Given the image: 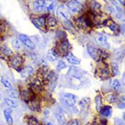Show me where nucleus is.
I'll return each mask as SVG.
<instances>
[{"label":"nucleus","instance_id":"nucleus-1","mask_svg":"<svg viewBox=\"0 0 125 125\" xmlns=\"http://www.w3.org/2000/svg\"><path fill=\"white\" fill-rule=\"evenodd\" d=\"M57 15L60 21L64 27L68 28H70V26H71V22H70L71 16L66 9L62 6H60L57 10Z\"/></svg>","mask_w":125,"mask_h":125},{"label":"nucleus","instance_id":"nucleus-2","mask_svg":"<svg viewBox=\"0 0 125 125\" xmlns=\"http://www.w3.org/2000/svg\"><path fill=\"white\" fill-rule=\"evenodd\" d=\"M62 101L64 102L66 105L69 107L74 106L77 103L78 98L76 95L71 93H64L62 97Z\"/></svg>","mask_w":125,"mask_h":125},{"label":"nucleus","instance_id":"nucleus-3","mask_svg":"<svg viewBox=\"0 0 125 125\" xmlns=\"http://www.w3.org/2000/svg\"><path fill=\"white\" fill-rule=\"evenodd\" d=\"M66 7L70 11L73 13H79L82 9V4L76 0H71L66 4Z\"/></svg>","mask_w":125,"mask_h":125},{"label":"nucleus","instance_id":"nucleus-4","mask_svg":"<svg viewBox=\"0 0 125 125\" xmlns=\"http://www.w3.org/2000/svg\"><path fill=\"white\" fill-rule=\"evenodd\" d=\"M87 50H88V52L90 56L93 60L96 61L100 60L101 55V51L99 49L91 45H88L87 46Z\"/></svg>","mask_w":125,"mask_h":125},{"label":"nucleus","instance_id":"nucleus-5","mask_svg":"<svg viewBox=\"0 0 125 125\" xmlns=\"http://www.w3.org/2000/svg\"><path fill=\"white\" fill-rule=\"evenodd\" d=\"M68 75L71 78L80 80L83 76V73L81 69L75 66H71L68 71Z\"/></svg>","mask_w":125,"mask_h":125},{"label":"nucleus","instance_id":"nucleus-6","mask_svg":"<svg viewBox=\"0 0 125 125\" xmlns=\"http://www.w3.org/2000/svg\"><path fill=\"white\" fill-rule=\"evenodd\" d=\"M94 40H95L97 44L100 45V46L105 48H109V45H108V43L107 42L106 37L103 34H101V33L96 34L95 37H94Z\"/></svg>","mask_w":125,"mask_h":125},{"label":"nucleus","instance_id":"nucleus-7","mask_svg":"<svg viewBox=\"0 0 125 125\" xmlns=\"http://www.w3.org/2000/svg\"><path fill=\"white\" fill-rule=\"evenodd\" d=\"M19 38H20V41H21L23 44H24L26 46L28 47V48L31 49V50H35V44H34V43L31 41V39L28 36L25 35V34H20Z\"/></svg>","mask_w":125,"mask_h":125},{"label":"nucleus","instance_id":"nucleus-8","mask_svg":"<svg viewBox=\"0 0 125 125\" xmlns=\"http://www.w3.org/2000/svg\"><path fill=\"white\" fill-rule=\"evenodd\" d=\"M43 5H44V11H50L54 10L56 2L54 0H43Z\"/></svg>","mask_w":125,"mask_h":125},{"label":"nucleus","instance_id":"nucleus-9","mask_svg":"<svg viewBox=\"0 0 125 125\" xmlns=\"http://www.w3.org/2000/svg\"><path fill=\"white\" fill-rule=\"evenodd\" d=\"M13 112L11 108H6L4 110V115L5 119L8 125H12L13 124V119L11 116V113Z\"/></svg>","mask_w":125,"mask_h":125},{"label":"nucleus","instance_id":"nucleus-10","mask_svg":"<svg viewBox=\"0 0 125 125\" xmlns=\"http://www.w3.org/2000/svg\"><path fill=\"white\" fill-rule=\"evenodd\" d=\"M67 61L71 64H74V65H77V64H80V60L77 57H76L74 54H73L72 53H69L67 54L66 56Z\"/></svg>","mask_w":125,"mask_h":125},{"label":"nucleus","instance_id":"nucleus-11","mask_svg":"<svg viewBox=\"0 0 125 125\" xmlns=\"http://www.w3.org/2000/svg\"><path fill=\"white\" fill-rule=\"evenodd\" d=\"M100 113L101 115L106 117H109L111 115L112 109L110 106H103L101 107L100 109Z\"/></svg>","mask_w":125,"mask_h":125},{"label":"nucleus","instance_id":"nucleus-12","mask_svg":"<svg viewBox=\"0 0 125 125\" xmlns=\"http://www.w3.org/2000/svg\"><path fill=\"white\" fill-rule=\"evenodd\" d=\"M34 10L38 11H44V5H43V0H37L34 3Z\"/></svg>","mask_w":125,"mask_h":125},{"label":"nucleus","instance_id":"nucleus-13","mask_svg":"<svg viewBox=\"0 0 125 125\" xmlns=\"http://www.w3.org/2000/svg\"><path fill=\"white\" fill-rule=\"evenodd\" d=\"M47 58L50 61H54L58 59V54L54 50H50L47 54Z\"/></svg>","mask_w":125,"mask_h":125},{"label":"nucleus","instance_id":"nucleus-14","mask_svg":"<svg viewBox=\"0 0 125 125\" xmlns=\"http://www.w3.org/2000/svg\"><path fill=\"white\" fill-rule=\"evenodd\" d=\"M33 21L36 25L40 28L44 27V24H45V19L43 17L33 19Z\"/></svg>","mask_w":125,"mask_h":125},{"label":"nucleus","instance_id":"nucleus-15","mask_svg":"<svg viewBox=\"0 0 125 125\" xmlns=\"http://www.w3.org/2000/svg\"><path fill=\"white\" fill-rule=\"evenodd\" d=\"M90 99L89 98H84L80 102V106L82 109L87 108L90 104Z\"/></svg>","mask_w":125,"mask_h":125},{"label":"nucleus","instance_id":"nucleus-16","mask_svg":"<svg viewBox=\"0 0 125 125\" xmlns=\"http://www.w3.org/2000/svg\"><path fill=\"white\" fill-rule=\"evenodd\" d=\"M1 81L2 84L6 87V88H8V90H13V85L11 84V83L10 82L9 80L6 79L4 77H1Z\"/></svg>","mask_w":125,"mask_h":125},{"label":"nucleus","instance_id":"nucleus-17","mask_svg":"<svg viewBox=\"0 0 125 125\" xmlns=\"http://www.w3.org/2000/svg\"><path fill=\"white\" fill-rule=\"evenodd\" d=\"M22 63V58L21 56H16L13 59L12 64L14 68H18Z\"/></svg>","mask_w":125,"mask_h":125},{"label":"nucleus","instance_id":"nucleus-18","mask_svg":"<svg viewBox=\"0 0 125 125\" xmlns=\"http://www.w3.org/2000/svg\"><path fill=\"white\" fill-rule=\"evenodd\" d=\"M106 26H108L109 28L111 29V30H112L113 31H114V32H116V31H118V29H119L118 26L114 21H108Z\"/></svg>","mask_w":125,"mask_h":125},{"label":"nucleus","instance_id":"nucleus-19","mask_svg":"<svg viewBox=\"0 0 125 125\" xmlns=\"http://www.w3.org/2000/svg\"><path fill=\"white\" fill-rule=\"evenodd\" d=\"M4 101L7 105H8L9 106L11 107V108H16L18 106V104L16 103V101H14V100H11V99H10V98H5L4 99Z\"/></svg>","mask_w":125,"mask_h":125},{"label":"nucleus","instance_id":"nucleus-20","mask_svg":"<svg viewBox=\"0 0 125 125\" xmlns=\"http://www.w3.org/2000/svg\"><path fill=\"white\" fill-rule=\"evenodd\" d=\"M60 51L61 53H63L64 54H67V52L68 51V42H63L60 46Z\"/></svg>","mask_w":125,"mask_h":125},{"label":"nucleus","instance_id":"nucleus-21","mask_svg":"<svg viewBox=\"0 0 125 125\" xmlns=\"http://www.w3.org/2000/svg\"><path fill=\"white\" fill-rule=\"evenodd\" d=\"M47 24H48L49 26L50 27H54L57 24V21L54 17L50 16L47 20Z\"/></svg>","mask_w":125,"mask_h":125},{"label":"nucleus","instance_id":"nucleus-22","mask_svg":"<svg viewBox=\"0 0 125 125\" xmlns=\"http://www.w3.org/2000/svg\"><path fill=\"white\" fill-rule=\"evenodd\" d=\"M33 72V69L30 66L26 67L23 71V75L25 77H27L31 74Z\"/></svg>","mask_w":125,"mask_h":125},{"label":"nucleus","instance_id":"nucleus-23","mask_svg":"<svg viewBox=\"0 0 125 125\" xmlns=\"http://www.w3.org/2000/svg\"><path fill=\"white\" fill-rule=\"evenodd\" d=\"M1 51L4 54H5L7 56H10L13 54V51L9 48L7 46H3L1 48Z\"/></svg>","mask_w":125,"mask_h":125},{"label":"nucleus","instance_id":"nucleus-24","mask_svg":"<svg viewBox=\"0 0 125 125\" xmlns=\"http://www.w3.org/2000/svg\"><path fill=\"white\" fill-rule=\"evenodd\" d=\"M96 105V108L98 110H100L102 105V100H101V96L100 95L97 96L95 99Z\"/></svg>","mask_w":125,"mask_h":125},{"label":"nucleus","instance_id":"nucleus-25","mask_svg":"<svg viewBox=\"0 0 125 125\" xmlns=\"http://www.w3.org/2000/svg\"><path fill=\"white\" fill-rule=\"evenodd\" d=\"M112 85L115 90H118L120 88L121 84H120V82H119V81L118 80H114L113 81Z\"/></svg>","mask_w":125,"mask_h":125},{"label":"nucleus","instance_id":"nucleus-26","mask_svg":"<svg viewBox=\"0 0 125 125\" xmlns=\"http://www.w3.org/2000/svg\"><path fill=\"white\" fill-rule=\"evenodd\" d=\"M10 96L13 98H18V92L16 90H11L9 93Z\"/></svg>","mask_w":125,"mask_h":125},{"label":"nucleus","instance_id":"nucleus-27","mask_svg":"<svg viewBox=\"0 0 125 125\" xmlns=\"http://www.w3.org/2000/svg\"><path fill=\"white\" fill-rule=\"evenodd\" d=\"M111 66H112L113 71L114 74H118V73H119V70H118V64H117L116 62H112Z\"/></svg>","mask_w":125,"mask_h":125},{"label":"nucleus","instance_id":"nucleus-28","mask_svg":"<svg viewBox=\"0 0 125 125\" xmlns=\"http://www.w3.org/2000/svg\"><path fill=\"white\" fill-rule=\"evenodd\" d=\"M64 68H66V64L64 63V62L62 61H59L58 64L57 65V70H58V71H60V70L64 69Z\"/></svg>","mask_w":125,"mask_h":125},{"label":"nucleus","instance_id":"nucleus-29","mask_svg":"<svg viewBox=\"0 0 125 125\" xmlns=\"http://www.w3.org/2000/svg\"><path fill=\"white\" fill-rule=\"evenodd\" d=\"M28 122L30 125H39L38 121L34 117H31V118H30L28 120Z\"/></svg>","mask_w":125,"mask_h":125},{"label":"nucleus","instance_id":"nucleus-30","mask_svg":"<svg viewBox=\"0 0 125 125\" xmlns=\"http://www.w3.org/2000/svg\"><path fill=\"white\" fill-rule=\"evenodd\" d=\"M116 99V97L115 95H114V94H110V95L108 96V97H107V100L110 103L115 102Z\"/></svg>","mask_w":125,"mask_h":125},{"label":"nucleus","instance_id":"nucleus-31","mask_svg":"<svg viewBox=\"0 0 125 125\" xmlns=\"http://www.w3.org/2000/svg\"><path fill=\"white\" fill-rule=\"evenodd\" d=\"M66 125H80V124H79V121L78 120L73 119V120L70 121Z\"/></svg>","mask_w":125,"mask_h":125},{"label":"nucleus","instance_id":"nucleus-32","mask_svg":"<svg viewBox=\"0 0 125 125\" xmlns=\"http://www.w3.org/2000/svg\"><path fill=\"white\" fill-rule=\"evenodd\" d=\"M118 1L123 4H125V0H118Z\"/></svg>","mask_w":125,"mask_h":125},{"label":"nucleus","instance_id":"nucleus-33","mask_svg":"<svg viewBox=\"0 0 125 125\" xmlns=\"http://www.w3.org/2000/svg\"><path fill=\"white\" fill-rule=\"evenodd\" d=\"M46 125H53V124H51V123H47Z\"/></svg>","mask_w":125,"mask_h":125},{"label":"nucleus","instance_id":"nucleus-34","mask_svg":"<svg viewBox=\"0 0 125 125\" xmlns=\"http://www.w3.org/2000/svg\"><path fill=\"white\" fill-rule=\"evenodd\" d=\"M65 125V124H62V125Z\"/></svg>","mask_w":125,"mask_h":125},{"label":"nucleus","instance_id":"nucleus-35","mask_svg":"<svg viewBox=\"0 0 125 125\" xmlns=\"http://www.w3.org/2000/svg\"><path fill=\"white\" fill-rule=\"evenodd\" d=\"M1 94H0V98H1Z\"/></svg>","mask_w":125,"mask_h":125},{"label":"nucleus","instance_id":"nucleus-36","mask_svg":"<svg viewBox=\"0 0 125 125\" xmlns=\"http://www.w3.org/2000/svg\"><path fill=\"white\" fill-rule=\"evenodd\" d=\"M62 1H66V0H62Z\"/></svg>","mask_w":125,"mask_h":125}]
</instances>
